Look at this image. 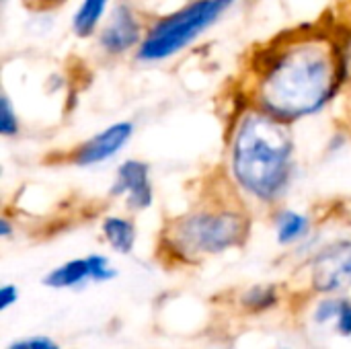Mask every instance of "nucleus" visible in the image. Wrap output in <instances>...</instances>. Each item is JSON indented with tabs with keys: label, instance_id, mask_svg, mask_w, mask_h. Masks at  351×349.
<instances>
[{
	"label": "nucleus",
	"instance_id": "1",
	"mask_svg": "<svg viewBox=\"0 0 351 349\" xmlns=\"http://www.w3.org/2000/svg\"><path fill=\"white\" fill-rule=\"evenodd\" d=\"M348 86L341 35L311 27L278 35L245 68V101L296 125L323 113Z\"/></svg>",
	"mask_w": 351,
	"mask_h": 349
},
{
	"label": "nucleus",
	"instance_id": "2",
	"mask_svg": "<svg viewBox=\"0 0 351 349\" xmlns=\"http://www.w3.org/2000/svg\"><path fill=\"white\" fill-rule=\"evenodd\" d=\"M296 154L294 125L245 101L226 136V181L245 204L278 208L294 185Z\"/></svg>",
	"mask_w": 351,
	"mask_h": 349
},
{
	"label": "nucleus",
	"instance_id": "3",
	"mask_svg": "<svg viewBox=\"0 0 351 349\" xmlns=\"http://www.w3.org/2000/svg\"><path fill=\"white\" fill-rule=\"evenodd\" d=\"M249 206L230 189L228 195L202 200L162 228V247L179 261H199L243 247L251 234Z\"/></svg>",
	"mask_w": 351,
	"mask_h": 349
},
{
	"label": "nucleus",
	"instance_id": "4",
	"mask_svg": "<svg viewBox=\"0 0 351 349\" xmlns=\"http://www.w3.org/2000/svg\"><path fill=\"white\" fill-rule=\"evenodd\" d=\"M239 0H187L171 12L150 19L144 41L134 58L142 64H160L177 58L199 41Z\"/></svg>",
	"mask_w": 351,
	"mask_h": 349
},
{
	"label": "nucleus",
	"instance_id": "5",
	"mask_svg": "<svg viewBox=\"0 0 351 349\" xmlns=\"http://www.w3.org/2000/svg\"><path fill=\"white\" fill-rule=\"evenodd\" d=\"M148 23L150 19H146V14L132 0H115L95 37L99 51L107 58H123L128 53H136L144 41Z\"/></svg>",
	"mask_w": 351,
	"mask_h": 349
},
{
	"label": "nucleus",
	"instance_id": "6",
	"mask_svg": "<svg viewBox=\"0 0 351 349\" xmlns=\"http://www.w3.org/2000/svg\"><path fill=\"white\" fill-rule=\"evenodd\" d=\"M136 134V123L130 119L113 121L86 140L78 142L64 154V163L76 167V169H93L101 167L109 160H113L121 150L132 142Z\"/></svg>",
	"mask_w": 351,
	"mask_h": 349
},
{
	"label": "nucleus",
	"instance_id": "7",
	"mask_svg": "<svg viewBox=\"0 0 351 349\" xmlns=\"http://www.w3.org/2000/svg\"><path fill=\"white\" fill-rule=\"evenodd\" d=\"M109 197L121 200L132 214L146 212L154 206V181L150 165L142 158H123L113 173Z\"/></svg>",
	"mask_w": 351,
	"mask_h": 349
},
{
	"label": "nucleus",
	"instance_id": "8",
	"mask_svg": "<svg viewBox=\"0 0 351 349\" xmlns=\"http://www.w3.org/2000/svg\"><path fill=\"white\" fill-rule=\"evenodd\" d=\"M351 284V239L335 241L317 253L313 261V286L323 292H339Z\"/></svg>",
	"mask_w": 351,
	"mask_h": 349
},
{
	"label": "nucleus",
	"instance_id": "9",
	"mask_svg": "<svg viewBox=\"0 0 351 349\" xmlns=\"http://www.w3.org/2000/svg\"><path fill=\"white\" fill-rule=\"evenodd\" d=\"M115 0H78L72 16H70V31L76 39H93L97 37L101 25L105 23L109 10L113 8Z\"/></svg>",
	"mask_w": 351,
	"mask_h": 349
},
{
	"label": "nucleus",
	"instance_id": "10",
	"mask_svg": "<svg viewBox=\"0 0 351 349\" xmlns=\"http://www.w3.org/2000/svg\"><path fill=\"white\" fill-rule=\"evenodd\" d=\"M276 241L284 247L304 241L313 232V218L306 212L292 208H276L274 214Z\"/></svg>",
	"mask_w": 351,
	"mask_h": 349
},
{
	"label": "nucleus",
	"instance_id": "11",
	"mask_svg": "<svg viewBox=\"0 0 351 349\" xmlns=\"http://www.w3.org/2000/svg\"><path fill=\"white\" fill-rule=\"evenodd\" d=\"M101 234L115 253L130 255L138 241V226L125 214H107L101 220Z\"/></svg>",
	"mask_w": 351,
	"mask_h": 349
},
{
	"label": "nucleus",
	"instance_id": "12",
	"mask_svg": "<svg viewBox=\"0 0 351 349\" xmlns=\"http://www.w3.org/2000/svg\"><path fill=\"white\" fill-rule=\"evenodd\" d=\"M88 280H93L88 257H80V259H70L58 265L56 269H51L43 278V286L53 288V290H64V288H76Z\"/></svg>",
	"mask_w": 351,
	"mask_h": 349
},
{
	"label": "nucleus",
	"instance_id": "13",
	"mask_svg": "<svg viewBox=\"0 0 351 349\" xmlns=\"http://www.w3.org/2000/svg\"><path fill=\"white\" fill-rule=\"evenodd\" d=\"M278 300H280V296H278L276 286H253L243 294L241 304L253 313H263V311L274 309L278 304Z\"/></svg>",
	"mask_w": 351,
	"mask_h": 349
},
{
	"label": "nucleus",
	"instance_id": "14",
	"mask_svg": "<svg viewBox=\"0 0 351 349\" xmlns=\"http://www.w3.org/2000/svg\"><path fill=\"white\" fill-rule=\"evenodd\" d=\"M21 134V119L16 113V107L12 105V99L2 93L0 97V136L10 140Z\"/></svg>",
	"mask_w": 351,
	"mask_h": 349
},
{
	"label": "nucleus",
	"instance_id": "15",
	"mask_svg": "<svg viewBox=\"0 0 351 349\" xmlns=\"http://www.w3.org/2000/svg\"><path fill=\"white\" fill-rule=\"evenodd\" d=\"M88 263H90L93 282H109L117 276V269L111 265V261L105 255H88Z\"/></svg>",
	"mask_w": 351,
	"mask_h": 349
},
{
	"label": "nucleus",
	"instance_id": "16",
	"mask_svg": "<svg viewBox=\"0 0 351 349\" xmlns=\"http://www.w3.org/2000/svg\"><path fill=\"white\" fill-rule=\"evenodd\" d=\"M341 306H343V300H339V298H331V300H325V302H321L319 306H317V311H315V319H317V323L319 325H325V323H329V321H337V317H339V313H341Z\"/></svg>",
	"mask_w": 351,
	"mask_h": 349
},
{
	"label": "nucleus",
	"instance_id": "17",
	"mask_svg": "<svg viewBox=\"0 0 351 349\" xmlns=\"http://www.w3.org/2000/svg\"><path fill=\"white\" fill-rule=\"evenodd\" d=\"M6 349H60L56 341H51L49 337H29V339H21L10 344Z\"/></svg>",
	"mask_w": 351,
	"mask_h": 349
},
{
	"label": "nucleus",
	"instance_id": "18",
	"mask_svg": "<svg viewBox=\"0 0 351 349\" xmlns=\"http://www.w3.org/2000/svg\"><path fill=\"white\" fill-rule=\"evenodd\" d=\"M337 331L346 337L351 335V302L350 300H343V306H341V313L337 317Z\"/></svg>",
	"mask_w": 351,
	"mask_h": 349
},
{
	"label": "nucleus",
	"instance_id": "19",
	"mask_svg": "<svg viewBox=\"0 0 351 349\" xmlns=\"http://www.w3.org/2000/svg\"><path fill=\"white\" fill-rule=\"evenodd\" d=\"M16 300H19V288L16 286L6 284V286L0 288V311L10 309Z\"/></svg>",
	"mask_w": 351,
	"mask_h": 349
},
{
	"label": "nucleus",
	"instance_id": "20",
	"mask_svg": "<svg viewBox=\"0 0 351 349\" xmlns=\"http://www.w3.org/2000/svg\"><path fill=\"white\" fill-rule=\"evenodd\" d=\"M343 51H346V64H348V84H351V33L348 37H341Z\"/></svg>",
	"mask_w": 351,
	"mask_h": 349
},
{
	"label": "nucleus",
	"instance_id": "21",
	"mask_svg": "<svg viewBox=\"0 0 351 349\" xmlns=\"http://www.w3.org/2000/svg\"><path fill=\"white\" fill-rule=\"evenodd\" d=\"M10 234H12V224H10V220L6 216H2V220H0V237L8 239Z\"/></svg>",
	"mask_w": 351,
	"mask_h": 349
},
{
	"label": "nucleus",
	"instance_id": "22",
	"mask_svg": "<svg viewBox=\"0 0 351 349\" xmlns=\"http://www.w3.org/2000/svg\"><path fill=\"white\" fill-rule=\"evenodd\" d=\"M6 2H8V0H2V4H6Z\"/></svg>",
	"mask_w": 351,
	"mask_h": 349
}]
</instances>
